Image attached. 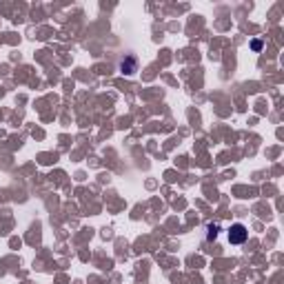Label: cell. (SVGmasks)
Masks as SVG:
<instances>
[{
	"label": "cell",
	"instance_id": "cell-1",
	"mask_svg": "<svg viewBox=\"0 0 284 284\" xmlns=\"http://www.w3.org/2000/svg\"><path fill=\"white\" fill-rule=\"evenodd\" d=\"M247 237H249V231H247V226L244 224H231V229H229V242L231 244H242L247 242Z\"/></svg>",
	"mask_w": 284,
	"mask_h": 284
},
{
	"label": "cell",
	"instance_id": "cell-2",
	"mask_svg": "<svg viewBox=\"0 0 284 284\" xmlns=\"http://www.w3.org/2000/svg\"><path fill=\"white\" fill-rule=\"evenodd\" d=\"M138 71V58L136 56H125L120 60V74L122 76H133Z\"/></svg>",
	"mask_w": 284,
	"mask_h": 284
},
{
	"label": "cell",
	"instance_id": "cell-3",
	"mask_svg": "<svg viewBox=\"0 0 284 284\" xmlns=\"http://www.w3.org/2000/svg\"><path fill=\"white\" fill-rule=\"evenodd\" d=\"M218 233H220V226L211 222V224L206 226V237H209V240H216V237H218Z\"/></svg>",
	"mask_w": 284,
	"mask_h": 284
},
{
	"label": "cell",
	"instance_id": "cell-4",
	"mask_svg": "<svg viewBox=\"0 0 284 284\" xmlns=\"http://www.w3.org/2000/svg\"><path fill=\"white\" fill-rule=\"evenodd\" d=\"M251 49H253V51H260V49H262V40H253L251 42Z\"/></svg>",
	"mask_w": 284,
	"mask_h": 284
}]
</instances>
